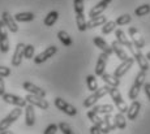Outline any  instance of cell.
<instances>
[{
    "instance_id": "1",
    "label": "cell",
    "mask_w": 150,
    "mask_h": 134,
    "mask_svg": "<svg viewBox=\"0 0 150 134\" xmlns=\"http://www.w3.org/2000/svg\"><path fill=\"white\" fill-rule=\"evenodd\" d=\"M145 78H146V72L140 70V72L137 73L133 85H132V87L129 89V93H128V98L131 99L132 102L137 99V96H138V94H140L141 89H142V86L145 85Z\"/></svg>"
},
{
    "instance_id": "2",
    "label": "cell",
    "mask_w": 150,
    "mask_h": 134,
    "mask_svg": "<svg viewBox=\"0 0 150 134\" xmlns=\"http://www.w3.org/2000/svg\"><path fill=\"white\" fill-rule=\"evenodd\" d=\"M110 90H111V86H108V85H105V86H102V87H98V90H96L94 93H91L90 95L83 100V107L90 108L91 105L96 104L100 98H103V96H106L107 94H110Z\"/></svg>"
},
{
    "instance_id": "3",
    "label": "cell",
    "mask_w": 150,
    "mask_h": 134,
    "mask_svg": "<svg viewBox=\"0 0 150 134\" xmlns=\"http://www.w3.org/2000/svg\"><path fill=\"white\" fill-rule=\"evenodd\" d=\"M21 115H22V109L20 107H16L14 109L11 111V112L8 113V115L5 116L1 121H0V132L8 130V128H9L13 122H16Z\"/></svg>"
},
{
    "instance_id": "4",
    "label": "cell",
    "mask_w": 150,
    "mask_h": 134,
    "mask_svg": "<svg viewBox=\"0 0 150 134\" xmlns=\"http://www.w3.org/2000/svg\"><path fill=\"white\" fill-rule=\"evenodd\" d=\"M110 95H111L112 102H114L115 105L117 107L119 112L120 113H127V111H128V105H127V103L124 102L120 91L117 90L116 87H111V90H110Z\"/></svg>"
},
{
    "instance_id": "5",
    "label": "cell",
    "mask_w": 150,
    "mask_h": 134,
    "mask_svg": "<svg viewBox=\"0 0 150 134\" xmlns=\"http://www.w3.org/2000/svg\"><path fill=\"white\" fill-rule=\"evenodd\" d=\"M129 51L132 52L134 61L138 64L140 69L142 70V72H148L149 70V61H148V59L145 58V55H142V52H141L138 48L134 47V46H132V47L129 48Z\"/></svg>"
},
{
    "instance_id": "6",
    "label": "cell",
    "mask_w": 150,
    "mask_h": 134,
    "mask_svg": "<svg viewBox=\"0 0 150 134\" xmlns=\"http://www.w3.org/2000/svg\"><path fill=\"white\" fill-rule=\"evenodd\" d=\"M54 103H55V107H56L57 109H60L62 112H64L65 115H68V116H76L77 115L76 107H74V105H72V104H69L68 102L64 100V99L55 98Z\"/></svg>"
},
{
    "instance_id": "7",
    "label": "cell",
    "mask_w": 150,
    "mask_h": 134,
    "mask_svg": "<svg viewBox=\"0 0 150 134\" xmlns=\"http://www.w3.org/2000/svg\"><path fill=\"white\" fill-rule=\"evenodd\" d=\"M3 100L8 104H12V105H16V107H20V108H25L28 105V102L25 98H21L18 95H14V94H9V93H5L4 95L1 96Z\"/></svg>"
},
{
    "instance_id": "8",
    "label": "cell",
    "mask_w": 150,
    "mask_h": 134,
    "mask_svg": "<svg viewBox=\"0 0 150 134\" xmlns=\"http://www.w3.org/2000/svg\"><path fill=\"white\" fill-rule=\"evenodd\" d=\"M128 34H129V36H131V39H132V43H133V46L136 48L141 50V48L145 47V39H144V36L141 35V33L134 26H129L128 27Z\"/></svg>"
},
{
    "instance_id": "9",
    "label": "cell",
    "mask_w": 150,
    "mask_h": 134,
    "mask_svg": "<svg viewBox=\"0 0 150 134\" xmlns=\"http://www.w3.org/2000/svg\"><path fill=\"white\" fill-rule=\"evenodd\" d=\"M0 51L7 53L9 51V39H8V29L4 22L0 20Z\"/></svg>"
},
{
    "instance_id": "10",
    "label": "cell",
    "mask_w": 150,
    "mask_h": 134,
    "mask_svg": "<svg viewBox=\"0 0 150 134\" xmlns=\"http://www.w3.org/2000/svg\"><path fill=\"white\" fill-rule=\"evenodd\" d=\"M25 99H26L28 104H31L34 105V107H38L39 109H48V107H50V104H48V102L46 100L45 98H41V96H37V95H31V94H28L26 96H25Z\"/></svg>"
},
{
    "instance_id": "11",
    "label": "cell",
    "mask_w": 150,
    "mask_h": 134,
    "mask_svg": "<svg viewBox=\"0 0 150 134\" xmlns=\"http://www.w3.org/2000/svg\"><path fill=\"white\" fill-rule=\"evenodd\" d=\"M133 64H134V59L133 58H128L127 60H124V61H122V64H120L119 67L115 69L114 76L116 77V78L120 79L127 72H128L129 69H131L132 67H133Z\"/></svg>"
},
{
    "instance_id": "12",
    "label": "cell",
    "mask_w": 150,
    "mask_h": 134,
    "mask_svg": "<svg viewBox=\"0 0 150 134\" xmlns=\"http://www.w3.org/2000/svg\"><path fill=\"white\" fill-rule=\"evenodd\" d=\"M56 52H57L56 46H50V47H47L43 52H41L39 55H37L35 58H34V62H35V64H42V62L47 61L50 58H52Z\"/></svg>"
},
{
    "instance_id": "13",
    "label": "cell",
    "mask_w": 150,
    "mask_h": 134,
    "mask_svg": "<svg viewBox=\"0 0 150 134\" xmlns=\"http://www.w3.org/2000/svg\"><path fill=\"white\" fill-rule=\"evenodd\" d=\"M1 21L4 22V25L7 26V29L11 31V33H17L18 31V25H17L16 20H14L13 16H11L9 12H3L1 13Z\"/></svg>"
},
{
    "instance_id": "14",
    "label": "cell",
    "mask_w": 150,
    "mask_h": 134,
    "mask_svg": "<svg viewBox=\"0 0 150 134\" xmlns=\"http://www.w3.org/2000/svg\"><path fill=\"white\" fill-rule=\"evenodd\" d=\"M24 48H25L24 43H17L16 50H14L13 56H12V61H11L13 67H20L21 65L22 59H24Z\"/></svg>"
},
{
    "instance_id": "15",
    "label": "cell",
    "mask_w": 150,
    "mask_h": 134,
    "mask_svg": "<svg viewBox=\"0 0 150 134\" xmlns=\"http://www.w3.org/2000/svg\"><path fill=\"white\" fill-rule=\"evenodd\" d=\"M22 89L25 91H28L29 94H31V95H37V96H41V98H45L46 96V91L41 89V87H38L37 85L31 83V82H24L22 83Z\"/></svg>"
},
{
    "instance_id": "16",
    "label": "cell",
    "mask_w": 150,
    "mask_h": 134,
    "mask_svg": "<svg viewBox=\"0 0 150 134\" xmlns=\"http://www.w3.org/2000/svg\"><path fill=\"white\" fill-rule=\"evenodd\" d=\"M108 55L106 53L100 52L99 56H98V61H97V65H96V76L97 77H100L105 73V69H106V65H107V61H108Z\"/></svg>"
},
{
    "instance_id": "17",
    "label": "cell",
    "mask_w": 150,
    "mask_h": 134,
    "mask_svg": "<svg viewBox=\"0 0 150 134\" xmlns=\"http://www.w3.org/2000/svg\"><path fill=\"white\" fill-rule=\"evenodd\" d=\"M141 103L138 100H133L131 103V105L128 107V111H127V117H128V120H131V121H134V120L137 119L138 113H140L141 111Z\"/></svg>"
},
{
    "instance_id": "18",
    "label": "cell",
    "mask_w": 150,
    "mask_h": 134,
    "mask_svg": "<svg viewBox=\"0 0 150 134\" xmlns=\"http://www.w3.org/2000/svg\"><path fill=\"white\" fill-rule=\"evenodd\" d=\"M93 42H94V44H96L97 47L100 50V52L106 53V55H108V56H111L112 53H114L111 46H110L103 38H100V36H96V38L93 39Z\"/></svg>"
},
{
    "instance_id": "19",
    "label": "cell",
    "mask_w": 150,
    "mask_h": 134,
    "mask_svg": "<svg viewBox=\"0 0 150 134\" xmlns=\"http://www.w3.org/2000/svg\"><path fill=\"white\" fill-rule=\"evenodd\" d=\"M108 7V4L106 1H103V0H100V1H98L96 5H94L93 8H91L90 11H89V17L90 18H93V17H97V16H100L103 12L106 11V8Z\"/></svg>"
},
{
    "instance_id": "20",
    "label": "cell",
    "mask_w": 150,
    "mask_h": 134,
    "mask_svg": "<svg viewBox=\"0 0 150 134\" xmlns=\"http://www.w3.org/2000/svg\"><path fill=\"white\" fill-rule=\"evenodd\" d=\"M25 124L28 126H33L35 124V111H34V105L28 104L25 107Z\"/></svg>"
},
{
    "instance_id": "21",
    "label": "cell",
    "mask_w": 150,
    "mask_h": 134,
    "mask_svg": "<svg viewBox=\"0 0 150 134\" xmlns=\"http://www.w3.org/2000/svg\"><path fill=\"white\" fill-rule=\"evenodd\" d=\"M115 36H116L117 43H120L123 47H127L128 50L132 47V46H133V43L129 41L128 36L125 35V33H124L122 29H116V30H115Z\"/></svg>"
},
{
    "instance_id": "22",
    "label": "cell",
    "mask_w": 150,
    "mask_h": 134,
    "mask_svg": "<svg viewBox=\"0 0 150 134\" xmlns=\"http://www.w3.org/2000/svg\"><path fill=\"white\" fill-rule=\"evenodd\" d=\"M111 48H112V51H114V53L117 56V59H120L122 61H124V60H127L129 58L128 56V53L124 51V48H123V46L120 44V43H117V41H114L111 43Z\"/></svg>"
},
{
    "instance_id": "23",
    "label": "cell",
    "mask_w": 150,
    "mask_h": 134,
    "mask_svg": "<svg viewBox=\"0 0 150 134\" xmlns=\"http://www.w3.org/2000/svg\"><path fill=\"white\" fill-rule=\"evenodd\" d=\"M107 22V18L106 16H97V17H93V18H89V21H86V26L88 29H94L97 26H103V25Z\"/></svg>"
},
{
    "instance_id": "24",
    "label": "cell",
    "mask_w": 150,
    "mask_h": 134,
    "mask_svg": "<svg viewBox=\"0 0 150 134\" xmlns=\"http://www.w3.org/2000/svg\"><path fill=\"white\" fill-rule=\"evenodd\" d=\"M100 78H102V81L105 82L106 85H108V86L111 87H117L120 85V79L116 78L114 74H111V73H103L102 76H100Z\"/></svg>"
},
{
    "instance_id": "25",
    "label": "cell",
    "mask_w": 150,
    "mask_h": 134,
    "mask_svg": "<svg viewBox=\"0 0 150 134\" xmlns=\"http://www.w3.org/2000/svg\"><path fill=\"white\" fill-rule=\"evenodd\" d=\"M86 115H88L89 120H90V121L93 122V125H96L97 128H99L100 132H102V129H103V119L100 117V115L96 113L93 109L88 111V113H86Z\"/></svg>"
},
{
    "instance_id": "26",
    "label": "cell",
    "mask_w": 150,
    "mask_h": 134,
    "mask_svg": "<svg viewBox=\"0 0 150 134\" xmlns=\"http://www.w3.org/2000/svg\"><path fill=\"white\" fill-rule=\"evenodd\" d=\"M116 129V126H115L114 121H112L111 119V113L110 115H105V117H103V129H102V134H108L110 132H112V130Z\"/></svg>"
},
{
    "instance_id": "27",
    "label": "cell",
    "mask_w": 150,
    "mask_h": 134,
    "mask_svg": "<svg viewBox=\"0 0 150 134\" xmlns=\"http://www.w3.org/2000/svg\"><path fill=\"white\" fill-rule=\"evenodd\" d=\"M93 111L98 115H110L114 111V105L112 104H100V105H96L93 108Z\"/></svg>"
},
{
    "instance_id": "28",
    "label": "cell",
    "mask_w": 150,
    "mask_h": 134,
    "mask_svg": "<svg viewBox=\"0 0 150 134\" xmlns=\"http://www.w3.org/2000/svg\"><path fill=\"white\" fill-rule=\"evenodd\" d=\"M13 17H14V20H16V22H29L35 18L34 13H31V12H21V13L14 15Z\"/></svg>"
},
{
    "instance_id": "29",
    "label": "cell",
    "mask_w": 150,
    "mask_h": 134,
    "mask_svg": "<svg viewBox=\"0 0 150 134\" xmlns=\"http://www.w3.org/2000/svg\"><path fill=\"white\" fill-rule=\"evenodd\" d=\"M57 18H59V13H57L56 11H52V12H50L47 16L45 17L43 24H45V26L51 27V26H54V24L57 21Z\"/></svg>"
},
{
    "instance_id": "30",
    "label": "cell",
    "mask_w": 150,
    "mask_h": 134,
    "mask_svg": "<svg viewBox=\"0 0 150 134\" xmlns=\"http://www.w3.org/2000/svg\"><path fill=\"white\" fill-rule=\"evenodd\" d=\"M57 39H59L65 47H71L72 46V38L67 31H64V30L57 31Z\"/></svg>"
},
{
    "instance_id": "31",
    "label": "cell",
    "mask_w": 150,
    "mask_h": 134,
    "mask_svg": "<svg viewBox=\"0 0 150 134\" xmlns=\"http://www.w3.org/2000/svg\"><path fill=\"white\" fill-rule=\"evenodd\" d=\"M114 124H115V126L117 128V129H125V126H127V119L124 117V113H116L115 115V117H114Z\"/></svg>"
},
{
    "instance_id": "32",
    "label": "cell",
    "mask_w": 150,
    "mask_h": 134,
    "mask_svg": "<svg viewBox=\"0 0 150 134\" xmlns=\"http://www.w3.org/2000/svg\"><path fill=\"white\" fill-rule=\"evenodd\" d=\"M86 85H88V90L94 93L98 90V82H97V76L96 74H89L86 77Z\"/></svg>"
},
{
    "instance_id": "33",
    "label": "cell",
    "mask_w": 150,
    "mask_h": 134,
    "mask_svg": "<svg viewBox=\"0 0 150 134\" xmlns=\"http://www.w3.org/2000/svg\"><path fill=\"white\" fill-rule=\"evenodd\" d=\"M150 13V4H142L134 9V16L137 17H144Z\"/></svg>"
},
{
    "instance_id": "34",
    "label": "cell",
    "mask_w": 150,
    "mask_h": 134,
    "mask_svg": "<svg viewBox=\"0 0 150 134\" xmlns=\"http://www.w3.org/2000/svg\"><path fill=\"white\" fill-rule=\"evenodd\" d=\"M76 24H77V29H79V31H85L88 29L83 13H81V15H76Z\"/></svg>"
},
{
    "instance_id": "35",
    "label": "cell",
    "mask_w": 150,
    "mask_h": 134,
    "mask_svg": "<svg viewBox=\"0 0 150 134\" xmlns=\"http://www.w3.org/2000/svg\"><path fill=\"white\" fill-rule=\"evenodd\" d=\"M131 21H132V16L125 13V15H122L117 17L115 22H116V26H124V25L131 24Z\"/></svg>"
},
{
    "instance_id": "36",
    "label": "cell",
    "mask_w": 150,
    "mask_h": 134,
    "mask_svg": "<svg viewBox=\"0 0 150 134\" xmlns=\"http://www.w3.org/2000/svg\"><path fill=\"white\" fill-rule=\"evenodd\" d=\"M34 52H35V47L33 44H25L24 48V59H34Z\"/></svg>"
},
{
    "instance_id": "37",
    "label": "cell",
    "mask_w": 150,
    "mask_h": 134,
    "mask_svg": "<svg viewBox=\"0 0 150 134\" xmlns=\"http://www.w3.org/2000/svg\"><path fill=\"white\" fill-rule=\"evenodd\" d=\"M115 29H116V22H115V21H107L102 26V33L107 35V34H111Z\"/></svg>"
},
{
    "instance_id": "38",
    "label": "cell",
    "mask_w": 150,
    "mask_h": 134,
    "mask_svg": "<svg viewBox=\"0 0 150 134\" xmlns=\"http://www.w3.org/2000/svg\"><path fill=\"white\" fill-rule=\"evenodd\" d=\"M73 8H74L76 15H81V13H83V9H85L83 0H73Z\"/></svg>"
},
{
    "instance_id": "39",
    "label": "cell",
    "mask_w": 150,
    "mask_h": 134,
    "mask_svg": "<svg viewBox=\"0 0 150 134\" xmlns=\"http://www.w3.org/2000/svg\"><path fill=\"white\" fill-rule=\"evenodd\" d=\"M59 130H62L63 134H74V132L72 130V128L69 126L67 122H60L59 124Z\"/></svg>"
},
{
    "instance_id": "40",
    "label": "cell",
    "mask_w": 150,
    "mask_h": 134,
    "mask_svg": "<svg viewBox=\"0 0 150 134\" xmlns=\"http://www.w3.org/2000/svg\"><path fill=\"white\" fill-rule=\"evenodd\" d=\"M57 129H59V126H57L56 124H50V125H48V126L45 129L43 134H56Z\"/></svg>"
},
{
    "instance_id": "41",
    "label": "cell",
    "mask_w": 150,
    "mask_h": 134,
    "mask_svg": "<svg viewBox=\"0 0 150 134\" xmlns=\"http://www.w3.org/2000/svg\"><path fill=\"white\" fill-rule=\"evenodd\" d=\"M11 74V69L8 67H4V65H0V77L1 78H5Z\"/></svg>"
},
{
    "instance_id": "42",
    "label": "cell",
    "mask_w": 150,
    "mask_h": 134,
    "mask_svg": "<svg viewBox=\"0 0 150 134\" xmlns=\"http://www.w3.org/2000/svg\"><path fill=\"white\" fill-rule=\"evenodd\" d=\"M5 94V83H4V78L0 77V96H3Z\"/></svg>"
},
{
    "instance_id": "43",
    "label": "cell",
    "mask_w": 150,
    "mask_h": 134,
    "mask_svg": "<svg viewBox=\"0 0 150 134\" xmlns=\"http://www.w3.org/2000/svg\"><path fill=\"white\" fill-rule=\"evenodd\" d=\"M90 134H102L99 128H97L96 125H93V126H90Z\"/></svg>"
},
{
    "instance_id": "44",
    "label": "cell",
    "mask_w": 150,
    "mask_h": 134,
    "mask_svg": "<svg viewBox=\"0 0 150 134\" xmlns=\"http://www.w3.org/2000/svg\"><path fill=\"white\" fill-rule=\"evenodd\" d=\"M144 90H145L146 96H148V99L150 100V83H145V85H144Z\"/></svg>"
},
{
    "instance_id": "45",
    "label": "cell",
    "mask_w": 150,
    "mask_h": 134,
    "mask_svg": "<svg viewBox=\"0 0 150 134\" xmlns=\"http://www.w3.org/2000/svg\"><path fill=\"white\" fill-rule=\"evenodd\" d=\"M0 134H13V133L9 132V130H4V132H0Z\"/></svg>"
},
{
    "instance_id": "46",
    "label": "cell",
    "mask_w": 150,
    "mask_h": 134,
    "mask_svg": "<svg viewBox=\"0 0 150 134\" xmlns=\"http://www.w3.org/2000/svg\"><path fill=\"white\" fill-rule=\"evenodd\" d=\"M145 58H146V59H148V61H150V52H148V55H146V56H145Z\"/></svg>"
},
{
    "instance_id": "47",
    "label": "cell",
    "mask_w": 150,
    "mask_h": 134,
    "mask_svg": "<svg viewBox=\"0 0 150 134\" xmlns=\"http://www.w3.org/2000/svg\"><path fill=\"white\" fill-rule=\"evenodd\" d=\"M103 1H106V3H107V4H110V3H111L112 0H103Z\"/></svg>"
}]
</instances>
